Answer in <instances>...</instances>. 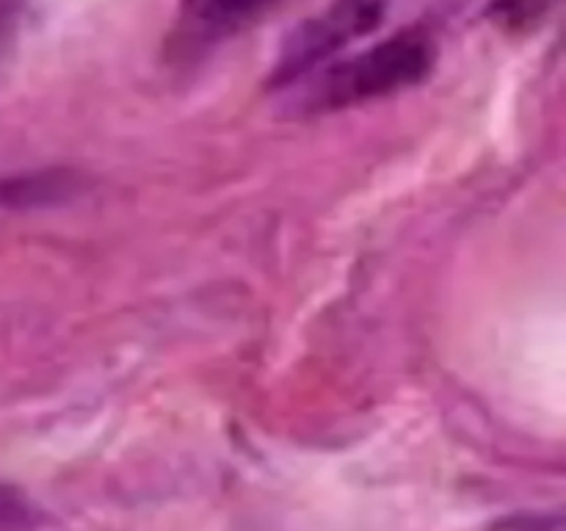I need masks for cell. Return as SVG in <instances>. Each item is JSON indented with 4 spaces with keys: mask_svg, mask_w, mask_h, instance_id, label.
I'll return each mask as SVG.
<instances>
[{
    "mask_svg": "<svg viewBox=\"0 0 566 531\" xmlns=\"http://www.w3.org/2000/svg\"><path fill=\"white\" fill-rule=\"evenodd\" d=\"M385 6L387 0H332L329 9L302 22L287 37L271 72V86L285 88L298 77H307L310 72L329 64V59L343 44L365 37L379 25Z\"/></svg>",
    "mask_w": 566,
    "mask_h": 531,
    "instance_id": "7a4b0ae2",
    "label": "cell"
},
{
    "mask_svg": "<svg viewBox=\"0 0 566 531\" xmlns=\"http://www.w3.org/2000/svg\"><path fill=\"white\" fill-rule=\"evenodd\" d=\"M36 523V507L20 490L0 485V531H28Z\"/></svg>",
    "mask_w": 566,
    "mask_h": 531,
    "instance_id": "8992f818",
    "label": "cell"
},
{
    "mask_svg": "<svg viewBox=\"0 0 566 531\" xmlns=\"http://www.w3.org/2000/svg\"><path fill=\"white\" fill-rule=\"evenodd\" d=\"M276 0H182V22L205 37L235 31L271 9Z\"/></svg>",
    "mask_w": 566,
    "mask_h": 531,
    "instance_id": "277c9868",
    "label": "cell"
},
{
    "mask_svg": "<svg viewBox=\"0 0 566 531\" xmlns=\"http://www.w3.org/2000/svg\"><path fill=\"white\" fill-rule=\"evenodd\" d=\"M81 180L64 169L33 171V175L0 177V210L44 208L75 197Z\"/></svg>",
    "mask_w": 566,
    "mask_h": 531,
    "instance_id": "3957f363",
    "label": "cell"
},
{
    "mask_svg": "<svg viewBox=\"0 0 566 531\" xmlns=\"http://www.w3.org/2000/svg\"><path fill=\"white\" fill-rule=\"evenodd\" d=\"M434 66V42L420 28H407L374 48L310 72L307 88L296 100L302 114H329L418 86Z\"/></svg>",
    "mask_w": 566,
    "mask_h": 531,
    "instance_id": "6da1fadb",
    "label": "cell"
},
{
    "mask_svg": "<svg viewBox=\"0 0 566 531\" xmlns=\"http://www.w3.org/2000/svg\"><path fill=\"white\" fill-rule=\"evenodd\" d=\"M553 6H556V0H492L490 11L503 28L525 31V28L536 25Z\"/></svg>",
    "mask_w": 566,
    "mask_h": 531,
    "instance_id": "5b68a950",
    "label": "cell"
}]
</instances>
